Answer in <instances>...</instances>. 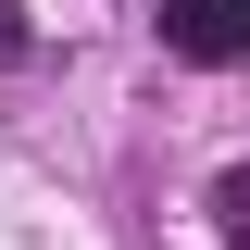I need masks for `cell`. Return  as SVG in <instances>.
<instances>
[{
    "instance_id": "obj_1",
    "label": "cell",
    "mask_w": 250,
    "mask_h": 250,
    "mask_svg": "<svg viewBox=\"0 0 250 250\" xmlns=\"http://www.w3.org/2000/svg\"><path fill=\"white\" fill-rule=\"evenodd\" d=\"M163 50L175 62H238L250 50V0H163Z\"/></svg>"
},
{
    "instance_id": "obj_2",
    "label": "cell",
    "mask_w": 250,
    "mask_h": 250,
    "mask_svg": "<svg viewBox=\"0 0 250 250\" xmlns=\"http://www.w3.org/2000/svg\"><path fill=\"white\" fill-rule=\"evenodd\" d=\"M213 213H225V238L250 250V175H225V188H213Z\"/></svg>"
},
{
    "instance_id": "obj_3",
    "label": "cell",
    "mask_w": 250,
    "mask_h": 250,
    "mask_svg": "<svg viewBox=\"0 0 250 250\" xmlns=\"http://www.w3.org/2000/svg\"><path fill=\"white\" fill-rule=\"evenodd\" d=\"M13 62H25V13L0 0V75H13Z\"/></svg>"
}]
</instances>
